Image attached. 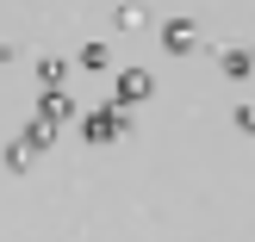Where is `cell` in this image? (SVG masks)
<instances>
[{"label": "cell", "mask_w": 255, "mask_h": 242, "mask_svg": "<svg viewBox=\"0 0 255 242\" xmlns=\"http://www.w3.org/2000/svg\"><path fill=\"white\" fill-rule=\"evenodd\" d=\"M119 131H125L119 112H94V124H87V137H94V143H106V137H119Z\"/></svg>", "instance_id": "obj_1"}, {"label": "cell", "mask_w": 255, "mask_h": 242, "mask_svg": "<svg viewBox=\"0 0 255 242\" xmlns=\"http://www.w3.org/2000/svg\"><path fill=\"white\" fill-rule=\"evenodd\" d=\"M237 124H243V131H255V106H249V112H237Z\"/></svg>", "instance_id": "obj_2"}]
</instances>
